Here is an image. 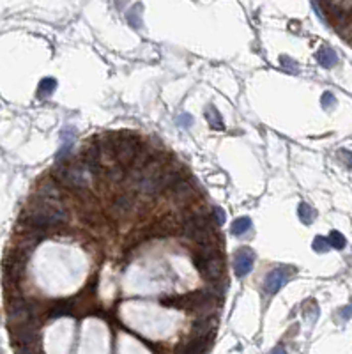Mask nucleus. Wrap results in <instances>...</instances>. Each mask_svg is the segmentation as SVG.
<instances>
[{
  "label": "nucleus",
  "mask_w": 352,
  "mask_h": 354,
  "mask_svg": "<svg viewBox=\"0 0 352 354\" xmlns=\"http://www.w3.org/2000/svg\"><path fill=\"white\" fill-rule=\"evenodd\" d=\"M206 119L211 124V128H214V130H223V119H221V115L218 114V110H216L214 106H207Z\"/></svg>",
  "instance_id": "nucleus-18"
},
{
  "label": "nucleus",
  "mask_w": 352,
  "mask_h": 354,
  "mask_svg": "<svg viewBox=\"0 0 352 354\" xmlns=\"http://www.w3.org/2000/svg\"><path fill=\"white\" fill-rule=\"evenodd\" d=\"M338 156H342V161H345L347 163V167L349 168H352V152H349V151H340L338 152Z\"/></svg>",
  "instance_id": "nucleus-27"
},
{
  "label": "nucleus",
  "mask_w": 352,
  "mask_h": 354,
  "mask_svg": "<svg viewBox=\"0 0 352 354\" xmlns=\"http://www.w3.org/2000/svg\"><path fill=\"white\" fill-rule=\"evenodd\" d=\"M128 177V170H126L124 165L115 161L114 165H110L108 172H106V179H108L110 184H122Z\"/></svg>",
  "instance_id": "nucleus-13"
},
{
  "label": "nucleus",
  "mask_w": 352,
  "mask_h": 354,
  "mask_svg": "<svg viewBox=\"0 0 352 354\" xmlns=\"http://www.w3.org/2000/svg\"><path fill=\"white\" fill-rule=\"evenodd\" d=\"M14 342L18 344L16 349L20 353H36L37 351V342H39V330L34 321L23 322V324L14 326L12 331Z\"/></svg>",
  "instance_id": "nucleus-2"
},
{
  "label": "nucleus",
  "mask_w": 352,
  "mask_h": 354,
  "mask_svg": "<svg viewBox=\"0 0 352 354\" xmlns=\"http://www.w3.org/2000/svg\"><path fill=\"white\" fill-rule=\"evenodd\" d=\"M52 175L62 186L74 190V192H87L90 184L96 181V175L81 159H74V161L61 159L57 167L52 170Z\"/></svg>",
  "instance_id": "nucleus-1"
},
{
  "label": "nucleus",
  "mask_w": 352,
  "mask_h": 354,
  "mask_svg": "<svg viewBox=\"0 0 352 354\" xmlns=\"http://www.w3.org/2000/svg\"><path fill=\"white\" fill-rule=\"evenodd\" d=\"M317 61H319V64L322 66V68L331 70V68H335V66L338 64V55H336V52L331 46H322V48L317 52Z\"/></svg>",
  "instance_id": "nucleus-12"
},
{
  "label": "nucleus",
  "mask_w": 352,
  "mask_h": 354,
  "mask_svg": "<svg viewBox=\"0 0 352 354\" xmlns=\"http://www.w3.org/2000/svg\"><path fill=\"white\" fill-rule=\"evenodd\" d=\"M250 228L251 220L246 216H241V218H235L234 223H232V234L234 236H244L246 232H250Z\"/></svg>",
  "instance_id": "nucleus-16"
},
{
  "label": "nucleus",
  "mask_w": 352,
  "mask_h": 354,
  "mask_svg": "<svg viewBox=\"0 0 352 354\" xmlns=\"http://www.w3.org/2000/svg\"><path fill=\"white\" fill-rule=\"evenodd\" d=\"M297 214H299V220L303 221L304 225H310L313 220H315V211H313L312 206H308L306 202L299 204V208H297Z\"/></svg>",
  "instance_id": "nucleus-17"
},
{
  "label": "nucleus",
  "mask_w": 352,
  "mask_h": 354,
  "mask_svg": "<svg viewBox=\"0 0 352 354\" xmlns=\"http://www.w3.org/2000/svg\"><path fill=\"white\" fill-rule=\"evenodd\" d=\"M209 283H207V292L211 294L212 297H216V299H223L225 297V294H227V289H228V282L225 280V278H216V280H207Z\"/></svg>",
  "instance_id": "nucleus-14"
},
{
  "label": "nucleus",
  "mask_w": 352,
  "mask_h": 354,
  "mask_svg": "<svg viewBox=\"0 0 352 354\" xmlns=\"http://www.w3.org/2000/svg\"><path fill=\"white\" fill-rule=\"evenodd\" d=\"M329 248H331V244H329L328 237L317 236L315 239H313V250H315L317 253H326Z\"/></svg>",
  "instance_id": "nucleus-23"
},
{
  "label": "nucleus",
  "mask_w": 352,
  "mask_h": 354,
  "mask_svg": "<svg viewBox=\"0 0 352 354\" xmlns=\"http://www.w3.org/2000/svg\"><path fill=\"white\" fill-rule=\"evenodd\" d=\"M253 262H255V253L251 252L250 248H241L235 252L234 255V271L237 277H246L248 273H251L253 269Z\"/></svg>",
  "instance_id": "nucleus-9"
},
{
  "label": "nucleus",
  "mask_w": 352,
  "mask_h": 354,
  "mask_svg": "<svg viewBox=\"0 0 352 354\" xmlns=\"http://www.w3.org/2000/svg\"><path fill=\"white\" fill-rule=\"evenodd\" d=\"M280 64L283 66L287 71H290V73H299V66L295 64L292 59H288L287 55H282V57H280Z\"/></svg>",
  "instance_id": "nucleus-24"
},
{
  "label": "nucleus",
  "mask_w": 352,
  "mask_h": 354,
  "mask_svg": "<svg viewBox=\"0 0 352 354\" xmlns=\"http://www.w3.org/2000/svg\"><path fill=\"white\" fill-rule=\"evenodd\" d=\"M140 9L142 5H135L130 12H128V23L133 27V29H140L142 27V18H140Z\"/></svg>",
  "instance_id": "nucleus-20"
},
{
  "label": "nucleus",
  "mask_w": 352,
  "mask_h": 354,
  "mask_svg": "<svg viewBox=\"0 0 352 354\" xmlns=\"http://www.w3.org/2000/svg\"><path fill=\"white\" fill-rule=\"evenodd\" d=\"M74 308V301L73 299H59L55 301L48 310V317L50 319H59L64 317V315H69Z\"/></svg>",
  "instance_id": "nucleus-11"
},
{
  "label": "nucleus",
  "mask_w": 352,
  "mask_h": 354,
  "mask_svg": "<svg viewBox=\"0 0 352 354\" xmlns=\"http://www.w3.org/2000/svg\"><path fill=\"white\" fill-rule=\"evenodd\" d=\"M211 216H212V223H214L216 227H221V225L225 223V212H223V209L214 208L212 212H211Z\"/></svg>",
  "instance_id": "nucleus-25"
},
{
  "label": "nucleus",
  "mask_w": 352,
  "mask_h": 354,
  "mask_svg": "<svg viewBox=\"0 0 352 354\" xmlns=\"http://www.w3.org/2000/svg\"><path fill=\"white\" fill-rule=\"evenodd\" d=\"M329 244H331L333 248H336V250H342V248H345V243H347V241H345V237L342 236L340 232H338V230H333L331 234H329Z\"/></svg>",
  "instance_id": "nucleus-22"
},
{
  "label": "nucleus",
  "mask_w": 352,
  "mask_h": 354,
  "mask_svg": "<svg viewBox=\"0 0 352 354\" xmlns=\"http://www.w3.org/2000/svg\"><path fill=\"white\" fill-rule=\"evenodd\" d=\"M57 89V80L55 78H43L37 87V96L39 98H46V96H52Z\"/></svg>",
  "instance_id": "nucleus-15"
},
{
  "label": "nucleus",
  "mask_w": 352,
  "mask_h": 354,
  "mask_svg": "<svg viewBox=\"0 0 352 354\" xmlns=\"http://www.w3.org/2000/svg\"><path fill=\"white\" fill-rule=\"evenodd\" d=\"M336 32L340 34V36L344 37L345 41H351V43H352V18L349 16L347 20L344 21V23L338 25V27H336Z\"/></svg>",
  "instance_id": "nucleus-21"
},
{
  "label": "nucleus",
  "mask_w": 352,
  "mask_h": 354,
  "mask_svg": "<svg viewBox=\"0 0 352 354\" xmlns=\"http://www.w3.org/2000/svg\"><path fill=\"white\" fill-rule=\"evenodd\" d=\"M320 103H322V106L326 108V110H329V108H333V106H335L336 99H335V96H333L331 92H324L322 98H320Z\"/></svg>",
  "instance_id": "nucleus-26"
},
{
  "label": "nucleus",
  "mask_w": 352,
  "mask_h": 354,
  "mask_svg": "<svg viewBox=\"0 0 352 354\" xmlns=\"http://www.w3.org/2000/svg\"><path fill=\"white\" fill-rule=\"evenodd\" d=\"M37 195L53 200H64V190H62V184L50 174L48 177L39 181V184H37Z\"/></svg>",
  "instance_id": "nucleus-8"
},
{
  "label": "nucleus",
  "mask_w": 352,
  "mask_h": 354,
  "mask_svg": "<svg viewBox=\"0 0 352 354\" xmlns=\"http://www.w3.org/2000/svg\"><path fill=\"white\" fill-rule=\"evenodd\" d=\"M135 209V200L130 195H117L112 199L108 206V214L114 220H122Z\"/></svg>",
  "instance_id": "nucleus-6"
},
{
  "label": "nucleus",
  "mask_w": 352,
  "mask_h": 354,
  "mask_svg": "<svg viewBox=\"0 0 352 354\" xmlns=\"http://www.w3.org/2000/svg\"><path fill=\"white\" fill-rule=\"evenodd\" d=\"M197 190H199V188L195 186L193 181L186 175V177H182L181 181H177V183L174 184V188H172L170 192L177 202H184V204H188V206H191Z\"/></svg>",
  "instance_id": "nucleus-7"
},
{
  "label": "nucleus",
  "mask_w": 352,
  "mask_h": 354,
  "mask_svg": "<svg viewBox=\"0 0 352 354\" xmlns=\"http://www.w3.org/2000/svg\"><path fill=\"white\" fill-rule=\"evenodd\" d=\"M216 326H218V315H202L197 317L191 324L190 335L193 338H214Z\"/></svg>",
  "instance_id": "nucleus-4"
},
{
  "label": "nucleus",
  "mask_w": 352,
  "mask_h": 354,
  "mask_svg": "<svg viewBox=\"0 0 352 354\" xmlns=\"http://www.w3.org/2000/svg\"><path fill=\"white\" fill-rule=\"evenodd\" d=\"M193 264L206 280H216V278H221L223 275H225V261H223V255L204 259L199 253H195Z\"/></svg>",
  "instance_id": "nucleus-3"
},
{
  "label": "nucleus",
  "mask_w": 352,
  "mask_h": 354,
  "mask_svg": "<svg viewBox=\"0 0 352 354\" xmlns=\"http://www.w3.org/2000/svg\"><path fill=\"white\" fill-rule=\"evenodd\" d=\"M177 122L181 124V126H184V128H188L191 124V117L188 114H182V115H179V119H177Z\"/></svg>",
  "instance_id": "nucleus-28"
},
{
  "label": "nucleus",
  "mask_w": 352,
  "mask_h": 354,
  "mask_svg": "<svg viewBox=\"0 0 352 354\" xmlns=\"http://www.w3.org/2000/svg\"><path fill=\"white\" fill-rule=\"evenodd\" d=\"M211 349V338H193V340H186L181 346L175 347L177 353L184 354H202Z\"/></svg>",
  "instance_id": "nucleus-10"
},
{
  "label": "nucleus",
  "mask_w": 352,
  "mask_h": 354,
  "mask_svg": "<svg viewBox=\"0 0 352 354\" xmlns=\"http://www.w3.org/2000/svg\"><path fill=\"white\" fill-rule=\"evenodd\" d=\"M352 315V305L351 306H345V308L340 310V317L342 319H349Z\"/></svg>",
  "instance_id": "nucleus-29"
},
{
  "label": "nucleus",
  "mask_w": 352,
  "mask_h": 354,
  "mask_svg": "<svg viewBox=\"0 0 352 354\" xmlns=\"http://www.w3.org/2000/svg\"><path fill=\"white\" fill-rule=\"evenodd\" d=\"M64 133H62V140H64V143H62V149L61 152H59V159H62V156H64V152L68 154V151L73 147V139H74V130L73 128H64Z\"/></svg>",
  "instance_id": "nucleus-19"
},
{
  "label": "nucleus",
  "mask_w": 352,
  "mask_h": 354,
  "mask_svg": "<svg viewBox=\"0 0 352 354\" xmlns=\"http://www.w3.org/2000/svg\"><path fill=\"white\" fill-rule=\"evenodd\" d=\"M290 273H294V269H285V268H276L271 269L267 277L264 278V290L267 294H276L282 287L285 285V282L288 280Z\"/></svg>",
  "instance_id": "nucleus-5"
}]
</instances>
